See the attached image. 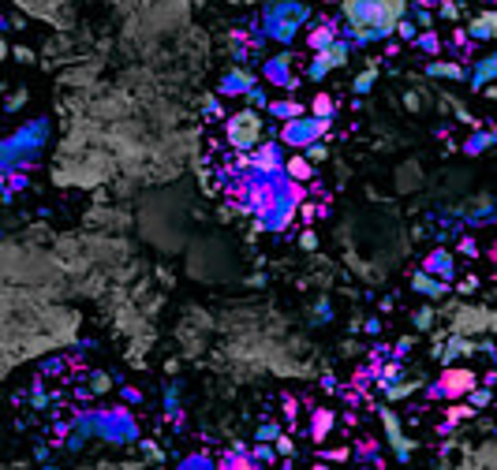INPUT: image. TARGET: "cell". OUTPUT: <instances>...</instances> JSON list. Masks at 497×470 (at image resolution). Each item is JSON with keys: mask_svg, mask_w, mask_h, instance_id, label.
I'll return each mask as SVG.
<instances>
[{"mask_svg": "<svg viewBox=\"0 0 497 470\" xmlns=\"http://www.w3.org/2000/svg\"><path fill=\"white\" fill-rule=\"evenodd\" d=\"M303 23H307V8L299 4V0H269V8L262 15L266 34L273 41H280V45H288Z\"/></svg>", "mask_w": 497, "mask_h": 470, "instance_id": "2", "label": "cell"}, {"mask_svg": "<svg viewBox=\"0 0 497 470\" xmlns=\"http://www.w3.org/2000/svg\"><path fill=\"white\" fill-rule=\"evenodd\" d=\"M415 23L419 27H430V8H415Z\"/></svg>", "mask_w": 497, "mask_h": 470, "instance_id": "30", "label": "cell"}, {"mask_svg": "<svg viewBox=\"0 0 497 470\" xmlns=\"http://www.w3.org/2000/svg\"><path fill=\"white\" fill-rule=\"evenodd\" d=\"M224 138H229L232 149H254L258 142L266 138L262 116H258L254 108H243V112H236L229 124H224Z\"/></svg>", "mask_w": 497, "mask_h": 470, "instance_id": "3", "label": "cell"}, {"mask_svg": "<svg viewBox=\"0 0 497 470\" xmlns=\"http://www.w3.org/2000/svg\"><path fill=\"white\" fill-rule=\"evenodd\" d=\"M430 79H468L460 64H430Z\"/></svg>", "mask_w": 497, "mask_h": 470, "instance_id": "18", "label": "cell"}, {"mask_svg": "<svg viewBox=\"0 0 497 470\" xmlns=\"http://www.w3.org/2000/svg\"><path fill=\"white\" fill-rule=\"evenodd\" d=\"M337 112V101H333L329 94H318L315 101H310V116H333Z\"/></svg>", "mask_w": 497, "mask_h": 470, "instance_id": "20", "label": "cell"}, {"mask_svg": "<svg viewBox=\"0 0 497 470\" xmlns=\"http://www.w3.org/2000/svg\"><path fill=\"white\" fill-rule=\"evenodd\" d=\"M408 4L412 0H344V23L355 41H377L396 30Z\"/></svg>", "mask_w": 497, "mask_h": 470, "instance_id": "1", "label": "cell"}, {"mask_svg": "<svg viewBox=\"0 0 497 470\" xmlns=\"http://www.w3.org/2000/svg\"><path fill=\"white\" fill-rule=\"evenodd\" d=\"M213 463H217V467H229V470H251V467H254V455L247 452V448H232V452H221Z\"/></svg>", "mask_w": 497, "mask_h": 470, "instance_id": "13", "label": "cell"}, {"mask_svg": "<svg viewBox=\"0 0 497 470\" xmlns=\"http://www.w3.org/2000/svg\"><path fill=\"white\" fill-rule=\"evenodd\" d=\"M247 101H251V105H266V94L258 90V86H251V90H247Z\"/></svg>", "mask_w": 497, "mask_h": 470, "instance_id": "29", "label": "cell"}, {"mask_svg": "<svg viewBox=\"0 0 497 470\" xmlns=\"http://www.w3.org/2000/svg\"><path fill=\"white\" fill-rule=\"evenodd\" d=\"M307 161H326V146L315 138V142H307Z\"/></svg>", "mask_w": 497, "mask_h": 470, "instance_id": "25", "label": "cell"}, {"mask_svg": "<svg viewBox=\"0 0 497 470\" xmlns=\"http://www.w3.org/2000/svg\"><path fill=\"white\" fill-rule=\"evenodd\" d=\"M288 68H291V52H280V57H273V60L266 64V82L284 86V90H296V82H299V79H291Z\"/></svg>", "mask_w": 497, "mask_h": 470, "instance_id": "8", "label": "cell"}, {"mask_svg": "<svg viewBox=\"0 0 497 470\" xmlns=\"http://www.w3.org/2000/svg\"><path fill=\"white\" fill-rule=\"evenodd\" d=\"M393 34H401L404 41H412V38H415V27L408 23V19H401V23H396V30H393Z\"/></svg>", "mask_w": 497, "mask_h": 470, "instance_id": "27", "label": "cell"}, {"mask_svg": "<svg viewBox=\"0 0 497 470\" xmlns=\"http://www.w3.org/2000/svg\"><path fill=\"white\" fill-rule=\"evenodd\" d=\"M266 105H269V112H273L277 119H296V116L307 112V105L291 101V97H277V101H266Z\"/></svg>", "mask_w": 497, "mask_h": 470, "instance_id": "14", "label": "cell"}, {"mask_svg": "<svg viewBox=\"0 0 497 470\" xmlns=\"http://www.w3.org/2000/svg\"><path fill=\"white\" fill-rule=\"evenodd\" d=\"M475 385H479V374H475V369L452 366V362H449V369L434 381V385H430L426 396H430V399H449V403H452V399H463Z\"/></svg>", "mask_w": 497, "mask_h": 470, "instance_id": "5", "label": "cell"}, {"mask_svg": "<svg viewBox=\"0 0 497 470\" xmlns=\"http://www.w3.org/2000/svg\"><path fill=\"white\" fill-rule=\"evenodd\" d=\"M490 142H494V131H490V135H486V131H482V135H475L471 142H468V146H463V149H468V153H479L482 146H490Z\"/></svg>", "mask_w": 497, "mask_h": 470, "instance_id": "22", "label": "cell"}, {"mask_svg": "<svg viewBox=\"0 0 497 470\" xmlns=\"http://www.w3.org/2000/svg\"><path fill=\"white\" fill-rule=\"evenodd\" d=\"M273 441H277V452H284V455H291V441H288V436H273Z\"/></svg>", "mask_w": 497, "mask_h": 470, "instance_id": "31", "label": "cell"}, {"mask_svg": "<svg viewBox=\"0 0 497 470\" xmlns=\"http://www.w3.org/2000/svg\"><path fill=\"white\" fill-rule=\"evenodd\" d=\"M251 86H254V79H251L247 71H232V75H229V82L221 86V94H247Z\"/></svg>", "mask_w": 497, "mask_h": 470, "instance_id": "16", "label": "cell"}, {"mask_svg": "<svg viewBox=\"0 0 497 470\" xmlns=\"http://www.w3.org/2000/svg\"><path fill=\"white\" fill-rule=\"evenodd\" d=\"M412 41H415V49L430 52V57H438V52H441V38L438 34H415Z\"/></svg>", "mask_w": 497, "mask_h": 470, "instance_id": "21", "label": "cell"}, {"mask_svg": "<svg viewBox=\"0 0 497 470\" xmlns=\"http://www.w3.org/2000/svg\"><path fill=\"white\" fill-rule=\"evenodd\" d=\"M494 34H497V15L494 12H482L479 19L468 23V38H475V41H494Z\"/></svg>", "mask_w": 497, "mask_h": 470, "instance_id": "12", "label": "cell"}, {"mask_svg": "<svg viewBox=\"0 0 497 470\" xmlns=\"http://www.w3.org/2000/svg\"><path fill=\"white\" fill-rule=\"evenodd\" d=\"M415 329H434V310H430V306L415 314Z\"/></svg>", "mask_w": 497, "mask_h": 470, "instance_id": "24", "label": "cell"}, {"mask_svg": "<svg viewBox=\"0 0 497 470\" xmlns=\"http://www.w3.org/2000/svg\"><path fill=\"white\" fill-rule=\"evenodd\" d=\"M494 71H497V60L494 57H482L479 64H475V71H471V82L475 86H486V82L494 79Z\"/></svg>", "mask_w": 497, "mask_h": 470, "instance_id": "17", "label": "cell"}, {"mask_svg": "<svg viewBox=\"0 0 497 470\" xmlns=\"http://www.w3.org/2000/svg\"><path fill=\"white\" fill-rule=\"evenodd\" d=\"M329 127H333V116H296V119H284V127H280V142L284 146H296V149H303L307 142H315L322 135H329Z\"/></svg>", "mask_w": 497, "mask_h": 470, "instance_id": "4", "label": "cell"}, {"mask_svg": "<svg viewBox=\"0 0 497 470\" xmlns=\"http://www.w3.org/2000/svg\"><path fill=\"white\" fill-rule=\"evenodd\" d=\"M468 351H475V347H471V340H468V336H456V340H449V351H445V362H456V358L460 355H468Z\"/></svg>", "mask_w": 497, "mask_h": 470, "instance_id": "19", "label": "cell"}, {"mask_svg": "<svg viewBox=\"0 0 497 470\" xmlns=\"http://www.w3.org/2000/svg\"><path fill=\"white\" fill-rule=\"evenodd\" d=\"M284 176L296 179V183H307L310 176H315V168H310L307 157H296V161H288V165H284Z\"/></svg>", "mask_w": 497, "mask_h": 470, "instance_id": "15", "label": "cell"}, {"mask_svg": "<svg viewBox=\"0 0 497 470\" xmlns=\"http://www.w3.org/2000/svg\"><path fill=\"white\" fill-rule=\"evenodd\" d=\"M460 250H463V254H468V258H475V254H479V247H475L471 239H463V243H460Z\"/></svg>", "mask_w": 497, "mask_h": 470, "instance_id": "32", "label": "cell"}, {"mask_svg": "<svg viewBox=\"0 0 497 470\" xmlns=\"http://www.w3.org/2000/svg\"><path fill=\"white\" fill-rule=\"evenodd\" d=\"M441 15H445V19H460V4H456V0H441Z\"/></svg>", "mask_w": 497, "mask_h": 470, "instance_id": "26", "label": "cell"}, {"mask_svg": "<svg viewBox=\"0 0 497 470\" xmlns=\"http://www.w3.org/2000/svg\"><path fill=\"white\" fill-rule=\"evenodd\" d=\"M322 4H337V0H322Z\"/></svg>", "mask_w": 497, "mask_h": 470, "instance_id": "36", "label": "cell"}, {"mask_svg": "<svg viewBox=\"0 0 497 470\" xmlns=\"http://www.w3.org/2000/svg\"><path fill=\"white\" fill-rule=\"evenodd\" d=\"M412 288L419 295H430V299H445L449 295V280H438V277H430V272H415V280H412Z\"/></svg>", "mask_w": 497, "mask_h": 470, "instance_id": "10", "label": "cell"}, {"mask_svg": "<svg viewBox=\"0 0 497 470\" xmlns=\"http://www.w3.org/2000/svg\"><path fill=\"white\" fill-rule=\"evenodd\" d=\"M430 277H438V280H452L456 277V265H452V254H445V250H434V254L426 258V265H423Z\"/></svg>", "mask_w": 497, "mask_h": 470, "instance_id": "11", "label": "cell"}, {"mask_svg": "<svg viewBox=\"0 0 497 470\" xmlns=\"http://www.w3.org/2000/svg\"><path fill=\"white\" fill-rule=\"evenodd\" d=\"M456 332H486L494 329V314L490 310H471V306H463V310H456V325H452Z\"/></svg>", "mask_w": 497, "mask_h": 470, "instance_id": "6", "label": "cell"}, {"mask_svg": "<svg viewBox=\"0 0 497 470\" xmlns=\"http://www.w3.org/2000/svg\"><path fill=\"white\" fill-rule=\"evenodd\" d=\"M415 4H419V8H430V4H434V0H415Z\"/></svg>", "mask_w": 497, "mask_h": 470, "instance_id": "35", "label": "cell"}, {"mask_svg": "<svg viewBox=\"0 0 497 470\" xmlns=\"http://www.w3.org/2000/svg\"><path fill=\"white\" fill-rule=\"evenodd\" d=\"M206 112L210 116H224V108H217V97H210V101H206Z\"/></svg>", "mask_w": 497, "mask_h": 470, "instance_id": "33", "label": "cell"}, {"mask_svg": "<svg viewBox=\"0 0 497 470\" xmlns=\"http://www.w3.org/2000/svg\"><path fill=\"white\" fill-rule=\"evenodd\" d=\"M337 38H340V23H337V19H329V15H326L318 27H310V30H307V49H310V52H318V49L333 45Z\"/></svg>", "mask_w": 497, "mask_h": 470, "instance_id": "7", "label": "cell"}, {"mask_svg": "<svg viewBox=\"0 0 497 470\" xmlns=\"http://www.w3.org/2000/svg\"><path fill=\"white\" fill-rule=\"evenodd\" d=\"M299 243H303L307 250H315V247H318V239H315V232H303V239H299Z\"/></svg>", "mask_w": 497, "mask_h": 470, "instance_id": "34", "label": "cell"}, {"mask_svg": "<svg viewBox=\"0 0 497 470\" xmlns=\"http://www.w3.org/2000/svg\"><path fill=\"white\" fill-rule=\"evenodd\" d=\"M374 79H377V75H374V68H370V71H363L359 79H355V94H366V90L374 86Z\"/></svg>", "mask_w": 497, "mask_h": 470, "instance_id": "23", "label": "cell"}, {"mask_svg": "<svg viewBox=\"0 0 497 470\" xmlns=\"http://www.w3.org/2000/svg\"><path fill=\"white\" fill-rule=\"evenodd\" d=\"M277 433H280V425H262V429H258V441H273Z\"/></svg>", "mask_w": 497, "mask_h": 470, "instance_id": "28", "label": "cell"}, {"mask_svg": "<svg viewBox=\"0 0 497 470\" xmlns=\"http://www.w3.org/2000/svg\"><path fill=\"white\" fill-rule=\"evenodd\" d=\"M333 422H337V411L333 407H315V414H310V441L322 444L333 429Z\"/></svg>", "mask_w": 497, "mask_h": 470, "instance_id": "9", "label": "cell"}]
</instances>
